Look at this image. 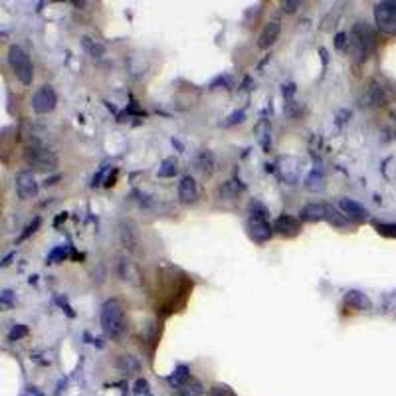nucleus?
Returning a JSON list of instances; mask_svg holds the SVG:
<instances>
[{
  "label": "nucleus",
  "instance_id": "f257e3e1",
  "mask_svg": "<svg viewBox=\"0 0 396 396\" xmlns=\"http://www.w3.org/2000/svg\"><path fill=\"white\" fill-rule=\"evenodd\" d=\"M101 329L109 339L113 341H121L123 337L127 335V319H125V311L123 305L117 299H107L105 303L101 305Z\"/></svg>",
  "mask_w": 396,
  "mask_h": 396
},
{
  "label": "nucleus",
  "instance_id": "f03ea898",
  "mask_svg": "<svg viewBox=\"0 0 396 396\" xmlns=\"http://www.w3.org/2000/svg\"><path fill=\"white\" fill-rule=\"evenodd\" d=\"M375 48H377V32L366 22H355L349 42V50L353 52V56L359 60H365L368 58V54L375 52Z\"/></svg>",
  "mask_w": 396,
  "mask_h": 396
},
{
  "label": "nucleus",
  "instance_id": "7ed1b4c3",
  "mask_svg": "<svg viewBox=\"0 0 396 396\" xmlns=\"http://www.w3.org/2000/svg\"><path fill=\"white\" fill-rule=\"evenodd\" d=\"M8 65L12 70V74L22 85H32L34 81V65H32L30 56L22 50L20 46L8 48Z\"/></svg>",
  "mask_w": 396,
  "mask_h": 396
},
{
  "label": "nucleus",
  "instance_id": "20e7f679",
  "mask_svg": "<svg viewBox=\"0 0 396 396\" xmlns=\"http://www.w3.org/2000/svg\"><path fill=\"white\" fill-rule=\"evenodd\" d=\"M375 22L382 34L396 36V0H384L375 4Z\"/></svg>",
  "mask_w": 396,
  "mask_h": 396
},
{
  "label": "nucleus",
  "instance_id": "39448f33",
  "mask_svg": "<svg viewBox=\"0 0 396 396\" xmlns=\"http://www.w3.org/2000/svg\"><path fill=\"white\" fill-rule=\"evenodd\" d=\"M24 161L38 170H54L58 167V157L42 147H28L24 151Z\"/></svg>",
  "mask_w": 396,
  "mask_h": 396
},
{
  "label": "nucleus",
  "instance_id": "423d86ee",
  "mask_svg": "<svg viewBox=\"0 0 396 396\" xmlns=\"http://www.w3.org/2000/svg\"><path fill=\"white\" fill-rule=\"evenodd\" d=\"M390 99L388 87L384 85L382 79H372L366 85L365 93L361 95V105L363 107H381Z\"/></svg>",
  "mask_w": 396,
  "mask_h": 396
},
{
  "label": "nucleus",
  "instance_id": "0eeeda50",
  "mask_svg": "<svg viewBox=\"0 0 396 396\" xmlns=\"http://www.w3.org/2000/svg\"><path fill=\"white\" fill-rule=\"evenodd\" d=\"M56 103H58V95H56L52 85H42V87H38L36 93L32 95V109L38 115L52 113L56 109Z\"/></svg>",
  "mask_w": 396,
  "mask_h": 396
},
{
  "label": "nucleus",
  "instance_id": "6e6552de",
  "mask_svg": "<svg viewBox=\"0 0 396 396\" xmlns=\"http://www.w3.org/2000/svg\"><path fill=\"white\" fill-rule=\"evenodd\" d=\"M117 236L119 242L127 252H137L141 246V234H139L137 224L133 220H121L119 228H117Z\"/></svg>",
  "mask_w": 396,
  "mask_h": 396
},
{
  "label": "nucleus",
  "instance_id": "1a4fd4ad",
  "mask_svg": "<svg viewBox=\"0 0 396 396\" xmlns=\"http://www.w3.org/2000/svg\"><path fill=\"white\" fill-rule=\"evenodd\" d=\"M339 210L349 218L350 222H366L368 220V208H365L361 202L353 200V198H341L339 200Z\"/></svg>",
  "mask_w": 396,
  "mask_h": 396
},
{
  "label": "nucleus",
  "instance_id": "9d476101",
  "mask_svg": "<svg viewBox=\"0 0 396 396\" xmlns=\"http://www.w3.org/2000/svg\"><path fill=\"white\" fill-rule=\"evenodd\" d=\"M16 192L22 200H30L38 194V183L32 172H20L16 177Z\"/></svg>",
  "mask_w": 396,
  "mask_h": 396
},
{
  "label": "nucleus",
  "instance_id": "9b49d317",
  "mask_svg": "<svg viewBox=\"0 0 396 396\" xmlns=\"http://www.w3.org/2000/svg\"><path fill=\"white\" fill-rule=\"evenodd\" d=\"M248 234H250V238H252L254 242L263 244V242H268V240L272 238L274 228L268 224V220H256V218H250V220H248Z\"/></svg>",
  "mask_w": 396,
  "mask_h": 396
},
{
  "label": "nucleus",
  "instance_id": "f8f14e48",
  "mask_svg": "<svg viewBox=\"0 0 396 396\" xmlns=\"http://www.w3.org/2000/svg\"><path fill=\"white\" fill-rule=\"evenodd\" d=\"M279 34H281V24H279V20H272V22H268L261 32H259V38H258V46L261 50H268V48H272L279 40Z\"/></svg>",
  "mask_w": 396,
  "mask_h": 396
},
{
  "label": "nucleus",
  "instance_id": "ddd939ff",
  "mask_svg": "<svg viewBox=\"0 0 396 396\" xmlns=\"http://www.w3.org/2000/svg\"><path fill=\"white\" fill-rule=\"evenodd\" d=\"M274 230L277 234H281V236L291 238V236H297L301 232V222L297 218H293V216L283 214V216H279L274 222Z\"/></svg>",
  "mask_w": 396,
  "mask_h": 396
},
{
  "label": "nucleus",
  "instance_id": "4468645a",
  "mask_svg": "<svg viewBox=\"0 0 396 396\" xmlns=\"http://www.w3.org/2000/svg\"><path fill=\"white\" fill-rule=\"evenodd\" d=\"M179 200L183 204H194L198 200V184L192 177H183L179 183Z\"/></svg>",
  "mask_w": 396,
  "mask_h": 396
},
{
  "label": "nucleus",
  "instance_id": "2eb2a0df",
  "mask_svg": "<svg viewBox=\"0 0 396 396\" xmlns=\"http://www.w3.org/2000/svg\"><path fill=\"white\" fill-rule=\"evenodd\" d=\"M325 220L333 228H339V230H347L353 226V222H350L345 214L341 212L339 208H335V206H329V204H325Z\"/></svg>",
  "mask_w": 396,
  "mask_h": 396
},
{
  "label": "nucleus",
  "instance_id": "dca6fc26",
  "mask_svg": "<svg viewBox=\"0 0 396 396\" xmlns=\"http://www.w3.org/2000/svg\"><path fill=\"white\" fill-rule=\"evenodd\" d=\"M115 366L117 370L123 372V375H133V372H139L141 370V361H139L135 355H119L117 361H115Z\"/></svg>",
  "mask_w": 396,
  "mask_h": 396
},
{
  "label": "nucleus",
  "instance_id": "f3484780",
  "mask_svg": "<svg viewBox=\"0 0 396 396\" xmlns=\"http://www.w3.org/2000/svg\"><path fill=\"white\" fill-rule=\"evenodd\" d=\"M345 301L353 307V309H357V311H368L370 307H372V301L368 299V295H365L363 291L359 290H350L347 295H345Z\"/></svg>",
  "mask_w": 396,
  "mask_h": 396
},
{
  "label": "nucleus",
  "instance_id": "a211bd4d",
  "mask_svg": "<svg viewBox=\"0 0 396 396\" xmlns=\"http://www.w3.org/2000/svg\"><path fill=\"white\" fill-rule=\"evenodd\" d=\"M299 218L303 222H319V220H325V204H319V202L307 204V206L301 208Z\"/></svg>",
  "mask_w": 396,
  "mask_h": 396
},
{
  "label": "nucleus",
  "instance_id": "6ab92c4d",
  "mask_svg": "<svg viewBox=\"0 0 396 396\" xmlns=\"http://www.w3.org/2000/svg\"><path fill=\"white\" fill-rule=\"evenodd\" d=\"M117 268H119V277H121L123 281H133V277H137V270H135V266H133L131 259L119 258Z\"/></svg>",
  "mask_w": 396,
  "mask_h": 396
},
{
  "label": "nucleus",
  "instance_id": "aec40b11",
  "mask_svg": "<svg viewBox=\"0 0 396 396\" xmlns=\"http://www.w3.org/2000/svg\"><path fill=\"white\" fill-rule=\"evenodd\" d=\"M177 172H179V161H177L174 157L165 159V161L161 163V167H159V177H163V179H170V177H174Z\"/></svg>",
  "mask_w": 396,
  "mask_h": 396
},
{
  "label": "nucleus",
  "instance_id": "412c9836",
  "mask_svg": "<svg viewBox=\"0 0 396 396\" xmlns=\"http://www.w3.org/2000/svg\"><path fill=\"white\" fill-rule=\"evenodd\" d=\"M268 216H270V212H268V208H266L261 202H258V200L250 202V218H256V220H268Z\"/></svg>",
  "mask_w": 396,
  "mask_h": 396
},
{
  "label": "nucleus",
  "instance_id": "4be33fe9",
  "mask_svg": "<svg viewBox=\"0 0 396 396\" xmlns=\"http://www.w3.org/2000/svg\"><path fill=\"white\" fill-rule=\"evenodd\" d=\"M305 186H307V190L317 192V190L323 188V177H321L319 172H311V174L307 177V183H305Z\"/></svg>",
  "mask_w": 396,
  "mask_h": 396
},
{
  "label": "nucleus",
  "instance_id": "5701e85b",
  "mask_svg": "<svg viewBox=\"0 0 396 396\" xmlns=\"http://www.w3.org/2000/svg\"><path fill=\"white\" fill-rule=\"evenodd\" d=\"M375 228H377V232H379L381 236L396 238V222H392V224H388V222H379V224H375Z\"/></svg>",
  "mask_w": 396,
  "mask_h": 396
},
{
  "label": "nucleus",
  "instance_id": "b1692460",
  "mask_svg": "<svg viewBox=\"0 0 396 396\" xmlns=\"http://www.w3.org/2000/svg\"><path fill=\"white\" fill-rule=\"evenodd\" d=\"M183 396H200L202 394V386L200 382H190V384H184V388H181Z\"/></svg>",
  "mask_w": 396,
  "mask_h": 396
},
{
  "label": "nucleus",
  "instance_id": "393cba45",
  "mask_svg": "<svg viewBox=\"0 0 396 396\" xmlns=\"http://www.w3.org/2000/svg\"><path fill=\"white\" fill-rule=\"evenodd\" d=\"M299 6H301V2H297V0H283L281 2V10L288 12V14H293Z\"/></svg>",
  "mask_w": 396,
  "mask_h": 396
},
{
  "label": "nucleus",
  "instance_id": "a878e982",
  "mask_svg": "<svg viewBox=\"0 0 396 396\" xmlns=\"http://www.w3.org/2000/svg\"><path fill=\"white\" fill-rule=\"evenodd\" d=\"M24 335H28V329L24 327V325H16L14 329L10 331V341H18V339H22Z\"/></svg>",
  "mask_w": 396,
  "mask_h": 396
},
{
  "label": "nucleus",
  "instance_id": "bb28decb",
  "mask_svg": "<svg viewBox=\"0 0 396 396\" xmlns=\"http://www.w3.org/2000/svg\"><path fill=\"white\" fill-rule=\"evenodd\" d=\"M38 226H40V218H34V222L26 226V232H24V234H22V236L18 238V242H22V240H26V238H28L30 234H34V232H36V228H38Z\"/></svg>",
  "mask_w": 396,
  "mask_h": 396
},
{
  "label": "nucleus",
  "instance_id": "cd10ccee",
  "mask_svg": "<svg viewBox=\"0 0 396 396\" xmlns=\"http://www.w3.org/2000/svg\"><path fill=\"white\" fill-rule=\"evenodd\" d=\"M61 258H65V250H63V248H56V250L50 254V258L48 259H50V263H56V261Z\"/></svg>",
  "mask_w": 396,
  "mask_h": 396
},
{
  "label": "nucleus",
  "instance_id": "c85d7f7f",
  "mask_svg": "<svg viewBox=\"0 0 396 396\" xmlns=\"http://www.w3.org/2000/svg\"><path fill=\"white\" fill-rule=\"evenodd\" d=\"M2 303H6V305L12 303V291L10 290L2 291Z\"/></svg>",
  "mask_w": 396,
  "mask_h": 396
}]
</instances>
